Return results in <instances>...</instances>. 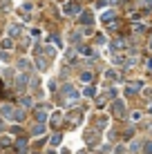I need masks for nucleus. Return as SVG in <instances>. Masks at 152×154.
I'll return each instance as SVG.
<instances>
[{
  "label": "nucleus",
  "instance_id": "nucleus-16",
  "mask_svg": "<svg viewBox=\"0 0 152 154\" xmlns=\"http://www.w3.org/2000/svg\"><path fill=\"white\" fill-rule=\"evenodd\" d=\"M2 49H11V40H2Z\"/></svg>",
  "mask_w": 152,
  "mask_h": 154
},
{
  "label": "nucleus",
  "instance_id": "nucleus-12",
  "mask_svg": "<svg viewBox=\"0 0 152 154\" xmlns=\"http://www.w3.org/2000/svg\"><path fill=\"white\" fill-rule=\"evenodd\" d=\"M112 16H114V11H107L105 16H103V23H110V20H112Z\"/></svg>",
  "mask_w": 152,
  "mask_h": 154
},
{
  "label": "nucleus",
  "instance_id": "nucleus-13",
  "mask_svg": "<svg viewBox=\"0 0 152 154\" xmlns=\"http://www.w3.org/2000/svg\"><path fill=\"white\" fill-rule=\"evenodd\" d=\"M51 123H54V125H58V123H60V112H58V114H54V119H51Z\"/></svg>",
  "mask_w": 152,
  "mask_h": 154
},
{
  "label": "nucleus",
  "instance_id": "nucleus-24",
  "mask_svg": "<svg viewBox=\"0 0 152 154\" xmlns=\"http://www.w3.org/2000/svg\"><path fill=\"white\" fill-rule=\"evenodd\" d=\"M150 45H152V40H150Z\"/></svg>",
  "mask_w": 152,
  "mask_h": 154
},
{
  "label": "nucleus",
  "instance_id": "nucleus-6",
  "mask_svg": "<svg viewBox=\"0 0 152 154\" xmlns=\"http://www.w3.org/2000/svg\"><path fill=\"white\" fill-rule=\"evenodd\" d=\"M92 20H94V18H92V14H87V11H85V14L81 16V23H83V25H90Z\"/></svg>",
  "mask_w": 152,
  "mask_h": 154
},
{
  "label": "nucleus",
  "instance_id": "nucleus-9",
  "mask_svg": "<svg viewBox=\"0 0 152 154\" xmlns=\"http://www.w3.org/2000/svg\"><path fill=\"white\" fill-rule=\"evenodd\" d=\"M40 132H45V125L43 123H38V125L34 127V134H40Z\"/></svg>",
  "mask_w": 152,
  "mask_h": 154
},
{
  "label": "nucleus",
  "instance_id": "nucleus-3",
  "mask_svg": "<svg viewBox=\"0 0 152 154\" xmlns=\"http://www.w3.org/2000/svg\"><path fill=\"white\" fill-rule=\"evenodd\" d=\"M63 11H65L67 16H74L78 11V5L76 2H65V5H63Z\"/></svg>",
  "mask_w": 152,
  "mask_h": 154
},
{
  "label": "nucleus",
  "instance_id": "nucleus-4",
  "mask_svg": "<svg viewBox=\"0 0 152 154\" xmlns=\"http://www.w3.org/2000/svg\"><path fill=\"white\" fill-rule=\"evenodd\" d=\"M123 112H125V107H123V100H116V103L112 105V114H114V116H123Z\"/></svg>",
  "mask_w": 152,
  "mask_h": 154
},
{
  "label": "nucleus",
  "instance_id": "nucleus-19",
  "mask_svg": "<svg viewBox=\"0 0 152 154\" xmlns=\"http://www.w3.org/2000/svg\"><path fill=\"white\" fill-rule=\"evenodd\" d=\"M23 105L25 107H31V98H23Z\"/></svg>",
  "mask_w": 152,
  "mask_h": 154
},
{
  "label": "nucleus",
  "instance_id": "nucleus-18",
  "mask_svg": "<svg viewBox=\"0 0 152 154\" xmlns=\"http://www.w3.org/2000/svg\"><path fill=\"white\" fill-rule=\"evenodd\" d=\"M94 92H96L94 87H87V89H85V94H87V96H94Z\"/></svg>",
  "mask_w": 152,
  "mask_h": 154
},
{
  "label": "nucleus",
  "instance_id": "nucleus-21",
  "mask_svg": "<svg viewBox=\"0 0 152 154\" xmlns=\"http://www.w3.org/2000/svg\"><path fill=\"white\" fill-rule=\"evenodd\" d=\"M2 127H5V123H2V121H0V130H2Z\"/></svg>",
  "mask_w": 152,
  "mask_h": 154
},
{
  "label": "nucleus",
  "instance_id": "nucleus-23",
  "mask_svg": "<svg viewBox=\"0 0 152 154\" xmlns=\"http://www.w3.org/2000/svg\"><path fill=\"white\" fill-rule=\"evenodd\" d=\"M150 67H152V60H150Z\"/></svg>",
  "mask_w": 152,
  "mask_h": 154
},
{
  "label": "nucleus",
  "instance_id": "nucleus-10",
  "mask_svg": "<svg viewBox=\"0 0 152 154\" xmlns=\"http://www.w3.org/2000/svg\"><path fill=\"white\" fill-rule=\"evenodd\" d=\"M18 67H20V69H25V72H27V69H29V63H27V60H20V63H18Z\"/></svg>",
  "mask_w": 152,
  "mask_h": 154
},
{
  "label": "nucleus",
  "instance_id": "nucleus-8",
  "mask_svg": "<svg viewBox=\"0 0 152 154\" xmlns=\"http://www.w3.org/2000/svg\"><path fill=\"white\" fill-rule=\"evenodd\" d=\"M16 83H18L16 87H18V89H23V87H25V83H27V76H18V81H16Z\"/></svg>",
  "mask_w": 152,
  "mask_h": 154
},
{
  "label": "nucleus",
  "instance_id": "nucleus-17",
  "mask_svg": "<svg viewBox=\"0 0 152 154\" xmlns=\"http://www.w3.org/2000/svg\"><path fill=\"white\" fill-rule=\"evenodd\" d=\"M0 145H11V139H9V136H5V139L0 141Z\"/></svg>",
  "mask_w": 152,
  "mask_h": 154
},
{
  "label": "nucleus",
  "instance_id": "nucleus-22",
  "mask_svg": "<svg viewBox=\"0 0 152 154\" xmlns=\"http://www.w3.org/2000/svg\"><path fill=\"white\" fill-rule=\"evenodd\" d=\"M0 89H2V83H0Z\"/></svg>",
  "mask_w": 152,
  "mask_h": 154
},
{
  "label": "nucleus",
  "instance_id": "nucleus-20",
  "mask_svg": "<svg viewBox=\"0 0 152 154\" xmlns=\"http://www.w3.org/2000/svg\"><path fill=\"white\" fill-rule=\"evenodd\" d=\"M145 150H148V152L152 154V143H148V145H145Z\"/></svg>",
  "mask_w": 152,
  "mask_h": 154
},
{
  "label": "nucleus",
  "instance_id": "nucleus-7",
  "mask_svg": "<svg viewBox=\"0 0 152 154\" xmlns=\"http://www.w3.org/2000/svg\"><path fill=\"white\" fill-rule=\"evenodd\" d=\"M139 89H141V83H130V87H128V92H130V94H137V92H139Z\"/></svg>",
  "mask_w": 152,
  "mask_h": 154
},
{
  "label": "nucleus",
  "instance_id": "nucleus-5",
  "mask_svg": "<svg viewBox=\"0 0 152 154\" xmlns=\"http://www.w3.org/2000/svg\"><path fill=\"white\" fill-rule=\"evenodd\" d=\"M16 150H18V154H25V152H27V139H20L18 143H16Z\"/></svg>",
  "mask_w": 152,
  "mask_h": 154
},
{
  "label": "nucleus",
  "instance_id": "nucleus-11",
  "mask_svg": "<svg viewBox=\"0 0 152 154\" xmlns=\"http://www.w3.org/2000/svg\"><path fill=\"white\" fill-rule=\"evenodd\" d=\"M58 143H60V134H54L51 136V145H58Z\"/></svg>",
  "mask_w": 152,
  "mask_h": 154
},
{
  "label": "nucleus",
  "instance_id": "nucleus-14",
  "mask_svg": "<svg viewBox=\"0 0 152 154\" xmlns=\"http://www.w3.org/2000/svg\"><path fill=\"white\" fill-rule=\"evenodd\" d=\"M45 119H47V114L43 112V109H38V121H40V123H43V121H45Z\"/></svg>",
  "mask_w": 152,
  "mask_h": 154
},
{
  "label": "nucleus",
  "instance_id": "nucleus-15",
  "mask_svg": "<svg viewBox=\"0 0 152 154\" xmlns=\"http://www.w3.org/2000/svg\"><path fill=\"white\" fill-rule=\"evenodd\" d=\"M9 34H11V36H18V27H16V25H11V27H9Z\"/></svg>",
  "mask_w": 152,
  "mask_h": 154
},
{
  "label": "nucleus",
  "instance_id": "nucleus-1",
  "mask_svg": "<svg viewBox=\"0 0 152 154\" xmlns=\"http://www.w3.org/2000/svg\"><path fill=\"white\" fill-rule=\"evenodd\" d=\"M2 114L7 116L9 121H16V123H20V121L25 119V112H23V109H14L11 105H5V107H2Z\"/></svg>",
  "mask_w": 152,
  "mask_h": 154
},
{
  "label": "nucleus",
  "instance_id": "nucleus-2",
  "mask_svg": "<svg viewBox=\"0 0 152 154\" xmlns=\"http://www.w3.org/2000/svg\"><path fill=\"white\" fill-rule=\"evenodd\" d=\"M60 94H63V96L67 98V105H74L76 100H78V89H74L72 85H63Z\"/></svg>",
  "mask_w": 152,
  "mask_h": 154
}]
</instances>
